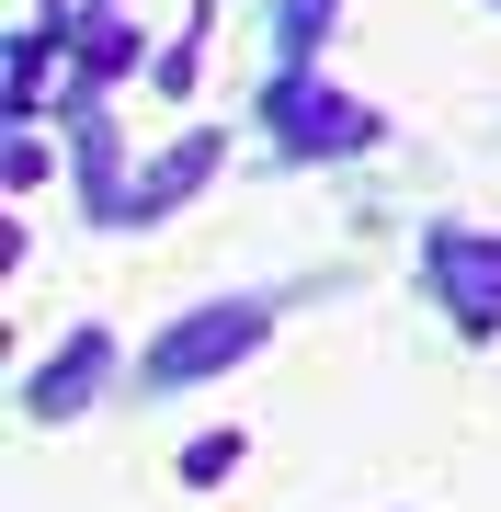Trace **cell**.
I'll use <instances>...</instances> for the list:
<instances>
[{"label": "cell", "instance_id": "6da1fadb", "mask_svg": "<svg viewBox=\"0 0 501 512\" xmlns=\"http://www.w3.org/2000/svg\"><path fill=\"white\" fill-rule=\"evenodd\" d=\"M262 319H274V308H205L194 330H171V342L149 353V376H160V387H183V376H205V365H228L240 342H262Z\"/></svg>", "mask_w": 501, "mask_h": 512}, {"label": "cell", "instance_id": "7a4b0ae2", "mask_svg": "<svg viewBox=\"0 0 501 512\" xmlns=\"http://www.w3.org/2000/svg\"><path fill=\"white\" fill-rule=\"evenodd\" d=\"M103 365H114V353H103V330H80V342H69V353H57V365H46V387H35V410L57 421V410H69V399H80V387H103Z\"/></svg>", "mask_w": 501, "mask_h": 512}]
</instances>
